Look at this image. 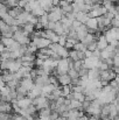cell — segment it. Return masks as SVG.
Returning a JSON list of instances; mask_svg holds the SVG:
<instances>
[{
  "label": "cell",
  "mask_w": 119,
  "mask_h": 120,
  "mask_svg": "<svg viewBox=\"0 0 119 120\" xmlns=\"http://www.w3.org/2000/svg\"><path fill=\"white\" fill-rule=\"evenodd\" d=\"M13 39L16 41V42H19L21 45H28V44L32 42L31 36H29V35H27V34L21 29V28L13 33Z\"/></svg>",
  "instance_id": "cell-1"
},
{
  "label": "cell",
  "mask_w": 119,
  "mask_h": 120,
  "mask_svg": "<svg viewBox=\"0 0 119 120\" xmlns=\"http://www.w3.org/2000/svg\"><path fill=\"white\" fill-rule=\"evenodd\" d=\"M100 111H102V105L98 103L97 99L92 100L89 105V107L85 111V116H95V117H99L100 116Z\"/></svg>",
  "instance_id": "cell-2"
},
{
  "label": "cell",
  "mask_w": 119,
  "mask_h": 120,
  "mask_svg": "<svg viewBox=\"0 0 119 120\" xmlns=\"http://www.w3.org/2000/svg\"><path fill=\"white\" fill-rule=\"evenodd\" d=\"M49 48L55 54H57L61 58H68L69 57V49H67L64 45H61L58 43H50Z\"/></svg>",
  "instance_id": "cell-3"
},
{
  "label": "cell",
  "mask_w": 119,
  "mask_h": 120,
  "mask_svg": "<svg viewBox=\"0 0 119 120\" xmlns=\"http://www.w3.org/2000/svg\"><path fill=\"white\" fill-rule=\"evenodd\" d=\"M106 12H107V9L102 4H95V5H92V8L90 9V12L88 14L90 18H99L102 15H105Z\"/></svg>",
  "instance_id": "cell-4"
},
{
  "label": "cell",
  "mask_w": 119,
  "mask_h": 120,
  "mask_svg": "<svg viewBox=\"0 0 119 120\" xmlns=\"http://www.w3.org/2000/svg\"><path fill=\"white\" fill-rule=\"evenodd\" d=\"M63 15L64 14H63V12H62V9H61L60 6H54L53 9L48 13L49 21H51V22H58V21H61V19H62Z\"/></svg>",
  "instance_id": "cell-5"
},
{
  "label": "cell",
  "mask_w": 119,
  "mask_h": 120,
  "mask_svg": "<svg viewBox=\"0 0 119 120\" xmlns=\"http://www.w3.org/2000/svg\"><path fill=\"white\" fill-rule=\"evenodd\" d=\"M100 62H102L100 58H97V57H93V56L86 57V58H84V61H83V67L86 68V69H89V70H90V69H95V68L98 69Z\"/></svg>",
  "instance_id": "cell-6"
},
{
  "label": "cell",
  "mask_w": 119,
  "mask_h": 120,
  "mask_svg": "<svg viewBox=\"0 0 119 120\" xmlns=\"http://www.w3.org/2000/svg\"><path fill=\"white\" fill-rule=\"evenodd\" d=\"M70 69V65H69V58H60L58 62H57V65H56V71L58 75L61 74H68Z\"/></svg>",
  "instance_id": "cell-7"
},
{
  "label": "cell",
  "mask_w": 119,
  "mask_h": 120,
  "mask_svg": "<svg viewBox=\"0 0 119 120\" xmlns=\"http://www.w3.org/2000/svg\"><path fill=\"white\" fill-rule=\"evenodd\" d=\"M33 105L36 107V110L40 111L42 109H46V107H49V100L47 97L44 96H39L36 97L35 99H33Z\"/></svg>",
  "instance_id": "cell-8"
},
{
  "label": "cell",
  "mask_w": 119,
  "mask_h": 120,
  "mask_svg": "<svg viewBox=\"0 0 119 120\" xmlns=\"http://www.w3.org/2000/svg\"><path fill=\"white\" fill-rule=\"evenodd\" d=\"M32 41L35 43V45L38 47V49H43V48H48L50 45V40L46 39V38H42V36H36V38H33Z\"/></svg>",
  "instance_id": "cell-9"
},
{
  "label": "cell",
  "mask_w": 119,
  "mask_h": 120,
  "mask_svg": "<svg viewBox=\"0 0 119 120\" xmlns=\"http://www.w3.org/2000/svg\"><path fill=\"white\" fill-rule=\"evenodd\" d=\"M84 25L89 29V33H93L95 34L98 30V19L97 18H89L88 21Z\"/></svg>",
  "instance_id": "cell-10"
},
{
  "label": "cell",
  "mask_w": 119,
  "mask_h": 120,
  "mask_svg": "<svg viewBox=\"0 0 119 120\" xmlns=\"http://www.w3.org/2000/svg\"><path fill=\"white\" fill-rule=\"evenodd\" d=\"M69 58L73 60L74 62L78 61V60H84L85 54H84V51H78V50H75V49H70L69 50Z\"/></svg>",
  "instance_id": "cell-11"
},
{
  "label": "cell",
  "mask_w": 119,
  "mask_h": 120,
  "mask_svg": "<svg viewBox=\"0 0 119 120\" xmlns=\"http://www.w3.org/2000/svg\"><path fill=\"white\" fill-rule=\"evenodd\" d=\"M22 67V62L20 58L18 60H11V64H9V68H8V71L14 74L16 71H19V69Z\"/></svg>",
  "instance_id": "cell-12"
},
{
  "label": "cell",
  "mask_w": 119,
  "mask_h": 120,
  "mask_svg": "<svg viewBox=\"0 0 119 120\" xmlns=\"http://www.w3.org/2000/svg\"><path fill=\"white\" fill-rule=\"evenodd\" d=\"M75 30H76V35H77V40L78 41H82L86 36V34L89 33V29L86 28V26H85L84 23H82L78 28L75 29Z\"/></svg>",
  "instance_id": "cell-13"
},
{
  "label": "cell",
  "mask_w": 119,
  "mask_h": 120,
  "mask_svg": "<svg viewBox=\"0 0 119 120\" xmlns=\"http://www.w3.org/2000/svg\"><path fill=\"white\" fill-rule=\"evenodd\" d=\"M57 82L61 86L63 85H70L71 84V78L68 74H61L57 76Z\"/></svg>",
  "instance_id": "cell-14"
},
{
  "label": "cell",
  "mask_w": 119,
  "mask_h": 120,
  "mask_svg": "<svg viewBox=\"0 0 119 120\" xmlns=\"http://www.w3.org/2000/svg\"><path fill=\"white\" fill-rule=\"evenodd\" d=\"M107 45H109V42L106 40V38L104 36V34H100V35L97 38V49H98V50H103V49H105Z\"/></svg>",
  "instance_id": "cell-15"
},
{
  "label": "cell",
  "mask_w": 119,
  "mask_h": 120,
  "mask_svg": "<svg viewBox=\"0 0 119 120\" xmlns=\"http://www.w3.org/2000/svg\"><path fill=\"white\" fill-rule=\"evenodd\" d=\"M58 86H60V85H58ZM55 87H57V86L54 85V84H46V85H43L42 89H41V96L48 97V96L55 90Z\"/></svg>",
  "instance_id": "cell-16"
},
{
  "label": "cell",
  "mask_w": 119,
  "mask_h": 120,
  "mask_svg": "<svg viewBox=\"0 0 119 120\" xmlns=\"http://www.w3.org/2000/svg\"><path fill=\"white\" fill-rule=\"evenodd\" d=\"M16 103H18V105L20 106V109H27L28 106H31L32 104H33V99H31L29 97H23V98H21V99H18L16 100Z\"/></svg>",
  "instance_id": "cell-17"
},
{
  "label": "cell",
  "mask_w": 119,
  "mask_h": 120,
  "mask_svg": "<svg viewBox=\"0 0 119 120\" xmlns=\"http://www.w3.org/2000/svg\"><path fill=\"white\" fill-rule=\"evenodd\" d=\"M19 85L22 86L26 91H29L34 86V79H32V78H22V79L20 80V84Z\"/></svg>",
  "instance_id": "cell-18"
},
{
  "label": "cell",
  "mask_w": 119,
  "mask_h": 120,
  "mask_svg": "<svg viewBox=\"0 0 119 120\" xmlns=\"http://www.w3.org/2000/svg\"><path fill=\"white\" fill-rule=\"evenodd\" d=\"M41 86H38V85H35L34 84V86L32 87V90H29L28 91V93H27V97H29L31 99H35L36 97H39L41 96Z\"/></svg>",
  "instance_id": "cell-19"
},
{
  "label": "cell",
  "mask_w": 119,
  "mask_h": 120,
  "mask_svg": "<svg viewBox=\"0 0 119 120\" xmlns=\"http://www.w3.org/2000/svg\"><path fill=\"white\" fill-rule=\"evenodd\" d=\"M0 112H5V113H13V107L12 104L8 101H1L0 103Z\"/></svg>",
  "instance_id": "cell-20"
},
{
  "label": "cell",
  "mask_w": 119,
  "mask_h": 120,
  "mask_svg": "<svg viewBox=\"0 0 119 120\" xmlns=\"http://www.w3.org/2000/svg\"><path fill=\"white\" fill-rule=\"evenodd\" d=\"M21 29H22L27 35H32V34L35 32V26L32 25V23H29V22H27V23H25V25L21 27Z\"/></svg>",
  "instance_id": "cell-21"
},
{
  "label": "cell",
  "mask_w": 119,
  "mask_h": 120,
  "mask_svg": "<svg viewBox=\"0 0 119 120\" xmlns=\"http://www.w3.org/2000/svg\"><path fill=\"white\" fill-rule=\"evenodd\" d=\"M96 40H97V36H96L93 33H88V34H86V36L81 41V42H82L83 44L88 45V44H90L91 42H93V41H96Z\"/></svg>",
  "instance_id": "cell-22"
},
{
  "label": "cell",
  "mask_w": 119,
  "mask_h": 120,
  "mask_svg": "<svg viewBox=\"0 0 119 120\" xmlns=\"http://www.w3.org/2000/svg\"><path fill=\"white\" fill-rule=\"evenodd\" d=\"M99 74H100L99 69H97V68L90 69L88 72V77H89V79H99Z\"/></svg>",
  "instance_id": "cell-23"
},
{
  "label": "cell",
  "mask_w": 119,
  "mask_h": 120,
  "mask_svg": "<svg viewBox=\"0 0 119 120\" xmlns=\"http://www.w3.org/2000/svg\"><path fill=\"white\" fill-rule=\"evenodd\" d=\"M89 18H90L89 14L85 13V12H77L76 13V20H78L81 23H85Z\"/></svg>",
  "instance_id": "cell-24"
},
{
  "label": "cell",
  "mask_w": 119,
  "mask_h": 120,
  "mask_svg": "<svg viewBox=\"0 0 119 120\" xmlns=\"http://www.w3.org/2000/svg\"><path fill=\"white\" fill-rule=\"evenodd\" d=\"M69 107H70V110H79V111H83V109H82V101H79V100H76V99H71L70 100V104H69Z\"/></svg>",
  "instance_id": "cell-25"
},
{
  "label": "cell",
  "mask_w": 119,
  "mask_h": 120,
  "mask_svg": "<svg viewBox=\"0 0 119 120\" xmlns=\"http://www.w3.org/2000/svg\"><path fill=\"white\" fill-rule=\"evenodd\" d=\"M23 11V8H21V7H14V8H8V14L11 15V16H13V18H18V15L21 13Z\"/></svg>",
  "instance_id": "cell-26"
},
{
  "label": "cell",
  "mask_w": 119,
  "mask_h": 120,
  "mask_svg": "<svg viewBox=\"0 0 119 120\" xmlns=\"http://www.w3.org/2000/svg\"><path fill=\"white\" fill-rule=\"evenodd\" d=\"M0 34H1V38H13V32H12L11 26H7L5 29H2Z\"/></svg>",
  "instance_id": "cell-27"
},
{
  "label": "cell",
  "mask_w": 119,
  "mask_h": 120,
  "mask_svg": "<svg viewBox=\"0 0 119 120\" xmlns=\"http://www.w3.org/2000/svg\"><path fill=\"white\" fill-rule=\"evenodd\" d=\"M39 22L43 26V28L46 29L47 28V26H48V23H49V18H48V13H44L43 15H41L39 18Z\"/></svg>",
  "instance_id": "cell-28"
},
{
  "label": "cell",
  "mask_w": 119,
  "mask_h": 120,
  "mask_svg": "<svg viewBox=\"0 0 119 120\" xmlns=\"http://www.w3.org/2000/svg\"><path fill=\"white\" fill-rule=\"evenodd\" d=\"M77 42H78L77 39H74V38H69V36H68V39H67V42H65V45H64V47H65L67 49H69V50H70V49H73V48H74V45H75Z\"/></svg>",
  "instance_id": "cell-29"
},
{
  "label": "cell",
  "mask_w": 119,
  "mask_h": 120,
  "mask_svg": "<svg viewBox=\"0 0 119 120\" xmlns=\"http://www.w3.org/2000/svg\"><path fill=\"white\" fill-rule=\"evenodd\" d=\"M61 90H62V97H67L68 94H70L73 91H71V84L70 85H63L61 86Z\"/></svg>",
  "instance_id": "cell-30"
},
{
  "label": "cell",
  "mask_w": 119,
  "mask_h": 120,
  "mask_svg": "<svg viewBox=\"0 0 119 120\" xmlns=\"http://www.w3.org/2000/svg\"><path fill=\"white\" fill-rule=\"evenodd\" d=\"M11 64V58L9 60H2L0 61V70H8Z\"/></svg>",
  "instance_id": "cell-31"
},
{
  "label": "cell",
  "mask_w": 119,
  "mask_h": 120,
  "mask_svg": "<svg viewBox=\"0 0 119 120\" xmlns=\"http://www.w3.org/2000/svg\"><path fill=\"white\" fill-rule=\"evenodd\" d=\"M44 13H46V12H44V9H43L41 6L36 7L35 9H33V11H32V14H33V15H35V16H38V18H40L41 15H43Z\"/></svg>",
  "instance_id": "cell-32"
},
{
  "label": "cell",
  "mask_w": 119,
  "mask_h": 120,
  "mask_svg": "<svg viewBox=\"0 0 119 120\" xmlns=\"http://www.w3.org/2000/svg\"><path fill=\"white\" fill-rule=\"evenodd\" d=\"M109 113H110V104H104V105H102L100 116H109Z\"/></svg>",
  "instance_id": "cell-33"
},
{
  "label": "cell",
  "mask_w": 119,
  "mask_h": 120,
  "mask_svg": "<svg viewBox=\"0 0 119 120\" xmlns=\"http://www.w3.org/2000/svg\"><path fill=\"white\" fill-rule=\"evenodd\" d=\"M68 75L70 76L71 79H75V78H79V75H78V71L75 70L74 68H70L69 71H68Z\"/></svg>",
  "instance_id": "cell-34"
},
{
  "label": "cell",
  "mask_w": 119,
  "mask_h": 120,
  "mask_svg": "<svg viewBox=\"0 0 119 120\" xmlns=\"http://www.w3.org/2000/svg\"><path fill=\"white\" fill-rule=\"evenodd\" d=\"M73 49L78 50V51H85V50H86V45H85V44H83L81 41H78V42L74 45V48H73Z\"/></svg>",
  "instance_id": "cell-35"
},
{
  "label": "cell",
  "mask_w": 119,
  "mask_h": 120,
  "mask_svg": "<svg viewBox=\"0 0 119 120\" xmlns=\"http://www.w3.org/2000/svg\"><path fill=\"white\" fill-rule=\"evenodd\" d=\"M6 6L8 8H14L19 6V0H6Z\"/></svg>",
  "instance_id": "cell-36"
},
{
  "label": "cell",
  "mask_w": 119,
  "mask_h": 120,
  "mask_svg": "<svg viewBox=\"0 0 119 120\" xmlns=\"http://www.w3.org/2000/svg\"><path fill=\"white\" fill-rule=\"evenodd\" d=\"M11 91H12V90H11L7 85H5V86L0 90V94H1V97H7V96L11 93Z\"/></svg>",
  "instance_id": "cell-37"
},
{
  "label": "cell",
  "mask_w": 119,
  "mask_h": 120,
  "mask_svg": "<svg viewBox=\"0 0 119 120\" xmlns=\"http://www.w3.org/2000/svg\"><path fill=\"white\" fill-rule=\"evenodd\" d=\"M83 61H84V60H78V61H75V62L73 63V68H74L75 70H77V71H78L81 68H83Z\"/></svg>",
  "instance_id": "cell-38"
},
{
  "label": "cell",
  "mask_w": 119,
  "mask_h": 120,
  "mask_svg": "<svg viewBox=\"0 0 119 120\" xmlns=\"http://www.w3.org/2000/svg\"><path fill=\"white\" fill-rule=\"evenodd\" d=\"M67 39H68V35L67 34H62V35H60V38H58V44H61V45H65V42H67Z\"/></svg>",
  "instance_id": "cell-39"
},
{
  "label": "cell",
  "mask_w": 119,
  "mask_h": 120,
  "mask_svg": "<svg viewBox=\"0 0 119 120\" xmlns=\"http://www.w3.org/2000/svg\"><path fill=\"white\" fill-rule=\"evenodd\" d=\"M61 9H62V12H63V14H68V13H70V12H73V5H71V4H69V5H67V6H64V7H62Z\"/></svg>",
  "instance_id": "cell-40"
},
{
  "label": "cell",
  "mask_w": 119,
  "mask_h": 120,
  "mask_svg": "<svg viewBox=\"0 0 119 120\" xmlns=\"http://www.w3.org/2000/svg\"><path fill=\"white\" fill-rule=\"evenodd\" d=\"M86 49L90 50V51H95V50L97 49V40L91 42L90 44H88V45H86Z\"/></svg>",
  "instance_id": "cell-41"
},
{
  "label": "cell",
  "mask_w": 119,
  "mask_h": 120,
  "mask_svg": "<svg viewBox=\"0 0 119 120\" xmlns=\"http://www.w3.org/2000/svg\"><path fill=\"white\" fill-rule=\"evenodd\" d=\"M88 72H89V69H86V68H81L78 70V75H79V77H82V76H86L88 75Z\"/></svg>",
  "instance_id": "cell-42"
},
{
  "label": "cell",
  "mask_w": 119,
  "mask_h": 120,
  "mask_svg": "<svg viewBox=\"0 0 119 120\" xmlns=\"http://www.w3.org/2000/svg\"><path fill=\"white\" fill-rule=\"evenodd\" d=\"M109 84L111 85V87H112V89H119V84L117 83V80L116 79L110 80V82H109Z\"/></svg>",
  "instance_id": "cell-43"
},
{
  "label": "cell",
  "mask_w": 119,
  "mask_h": 120,
  "mask_svg": "<svg viewBox=\"0 0 119 120\" xmlns=\"http://www.w3.org/2000/svg\"><path fill=\"white\" fill-rule=\"evenodd\" d=\"M13 120H25V117H22L20 113H13Z\"/></svg>",
  "instance_id": "cell-44"
},
{
  "label": "cell",
  "mask_w": 119,
  "mask_h": 120,
  "mask_svg": "<svg viewBox=\"0 0 119 120\" xmlns=\"http://www.w3.org/2000/svg\"><path fill=\"white\" fill-rule=\"evenodd\" d=\"M112 58H113V65L115 67H119V54L118 55H115Z\"/></svg>",
  "instance_id": "cell-45"
},
{
  "label": "cell",
  "mask_w": 119,
  "mask_h": 120,
  "mask_svg": "<svg viewBox=\"0 0 119 120\" xmlns=\"http://www.w3.org/2000/svg\"><path fill=\"white\" fill-rule=\"evenodd\" d=\"M27 2H28L27 0H19V7L23 8V7L26 6V4H27Z\"/></svg>",
  "instance_id": "cell-46"
},
{
  "label": "cell",
  "mask_w": 119,
  "mask_h": 120,
  "mask_svg": "<svg viewBox=\"0 0 119 120\" xmlns=\"http://www.w3.org/2000/svg\"><path fill=\"white\" fill-rule=\"evenodd\" d=\"M67 5H69V2H67L65 0H61L60 1V4H58V6L62 8V7H64V6H67Z\"/></svg>",
  "instance_id": "cell-47"
},
{
  "label": "cell",
  "mask_w": 119,
  "mask_h": 120,
  "mask_svg": "<svg viewBox=\"0 0 119 120\" xmlns=\"http://www.w3.org/2000/svg\"><path fill=\"white\" fill-rule=\"evenodd\" d=\"M4 50H6V47H5V45H4V44L0 42V52H2Z\"/></svg>",
  "instance_id": "cell-48"
},
{
  "label": "cell",
  "mask_w": 119,
  "mask_h": 120,
  "mask_svg": "<svg viewBox=\"0 0 119 120\" xmlns=\"http://www.w3.org/2000/svg\"><path fill=\"white\" fill-rule=\"evenodd\" d=\"M60 1H61V0H51V2H53V5H54V6H58Z\"/></svg>",
  "instance_id": "cell-49"
},
{
  "label": "cell",
  "mask_w": 119,
  "mask_h": 120,
  "mask_svg": "<svg viewBox=\"0 0 119 120\" xmlns=\"http://www.w3.org/2000/svg\"><path fill=\"white\" fill-rule=\"evenodd\" d=\"M74 2H76L78 5H83L84 4V0H74Z\"/></svg>",
  "instance_id": "cell-50"
},
{
  "label": "cell",
  "mask_w": 119,
  "mask_h": 120,
  "mask_svg": "<svg viewBox=\"0 0 119 120\" xmlns=\"http://www.w3.org/2000/svg\"><path fill=\"white\" fill-rule=\"evenodd\" d=\"M85 117H86V116H83V117H79V118H77V120H85Z\"/></svg>",
  "instance_id": "cell-51"
},
{
  "label": "cell",
  "mask_w": 119,
  "mask_h": 120,
  "mask_svg": "<svg viewBox=\"0 0 119 120\" xmlns=\"http://www.w3.org/2000/svg\"><path fill=\"white\" fill-rule=\"evenodd\" d=\"M65 1L69 2V4H73V2H74V0H65Z\"/></svg>",
  "instance_id": "cell-52"
},
{
  "label": "cell",
  "mask_w": 119,
  "mask_h": 120,
  "mask_svg": "<svg viewBox=\"0 0 119 120\" xmlns=\"http://www.w3.org/2000/svg\"><path fill=\"white\" fill-rule=\"evenodd\" d=\"M63 120H77V119H70V118H63Z\"/></svg>",
  "instance_id": "cell-53"
},
{
  "label": "cell",
  "mask_w": 119,
  "mask_h": 120,
  "mask_svg": "<svg viewBox=\"0 0 119 120\" xmlns=\"http://www.w3.org/2000/svg\"><path fill=\"white\" fill-rule=\"evenodd\" d=\"M27 1H32V0H27Z\"/></svg>",
  "instance_id": "cell-54"
},
{
  "label": "cell",
  "mask_w": 119,
  "mask_h": 120,
  "mask_svg": "<svg viewBox=\"0 0 119 120\" xmlns=\"http://www.w3.org/2000/svg\"><path fill=\"white\" fill-rule=\"evenodd\" d=\"M118 117H119V116H118Z\"/></svg>",
  "instance_id": "cell-55"
}]
</instances>
